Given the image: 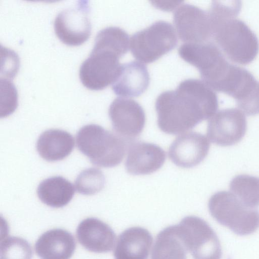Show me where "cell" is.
I'll return each mask as SVG.
<instances>
[{"instance_id":"cell-1","label":"cell","mask_w":259,"mask_h":259,"mask_svg":"<svg viewBox=\"0 0 259 259\" xmlns=\"http://www.w3.org/2000/svg\"><path fill=\"white\" fill-rule=\"evenodd\" d=\"M218 106L216 93L205 82L196 79H186L176 90L164 92L157 97V124L166 134H182L210 118L217 112Z\"/></svg>"},{"instance_id":"cell-2","label":"cell","mask_w":259,"mask_h":259,"mask_svg":"<svg viewBox=\"0 0 259 259\" xmlns=\"http://www.w3.org/2000/svg\"><path fill=\"white\" fill-rule=\"evenodd\" d=\"M212 39L225 56L241 65L252 62L259 51L255 34L243 21L235 5L228 2L212 1L208 11Z\"/></svg>"},{"instance_id":"cell-3","label":"cell","mask_w":259,"mask_h":259,"mask_svg":"<svg viewBox=\"0 0 259 259\" xmlns=\"http://www.w3.org/2000/svg\"><path fill=\"white\" fill-rule=\"evenodd\" d=\"M76 141L78 150L92 163L104 167L118 165L127 147L124 139L95 124L81 127L76 134Z\"/></svg>"},{"instance_id":"cell-4","label":"cell","mask_w":259,"mask_h":259,"mask_svg":"<svg viewBox=\"0 0 259 259\" xmlns=\"http://www.w3.org/2000/svg\"><path fill=\"white\" fill-rule=\"evenodd\" d=\"M211 215L237 235L245 236L259 228V210L244 204L231 192L213 194L208 203Z\"/></svg>"},{"instance_id":"cell-5","label":"cell","mask_w":259,"mask_h":259,"mask_svg":"<svg viewBox=\"0 0 259 259\" xmlns=\"http://www.w3.org/2000/svg\"><path fill=\"white\" fill-rule=\"evenodd\" d=\"M177 43L173 26L166 21H158L134 33L130 48L137 60L151 63L175 49Z\"/></svg>"},{"instance_id":"cell-6","label":"cell","mask_w":259,"mask_h":259,"mask_svg":"<svg viewBox=\"0 0 259 259\" xmlns=\"http://www.w3.org/2000/svg\"><path fill=\"white\" fill-rule=\"evenodd\" d=\"M177 233L194 259H221L219 239L211 227L201 218L190 215L176 225Z\"/></svg>"},{"instance_id":"cell-7","label":"cell","mask_w":259,"mask_h":259,"mask_svg":"<svg viewBox=\"0 0 259 259\" xmlns=\"http://www.w3.org/2000/svg\"><path fill=\"white\" fill-rule=\"evenodd\" d=\"M180 57L198 70L202 81L212 87L222 77L230 62L213 41L185 43L178 50Z\"/></svg>"},{"instance_id":"cell-8","label":"cell","mask_w":259,"mask_h":259,"mask_svg":"<svg viewBox=\"0 0 259 259\" xmlns=\"http://www.w3.org/2000/svg\"><path fill=\"white\" fill-rule=\"evenodd\" d=\"M119 58L108 51L92 50L79 68V79L83 85L90 90L100 91L112 84L120 70Z\"/></svg>"},{"instance_id":"cell-9","label":"cell","mask_w":259,"mask_h":259,"mask_svg":"<svg viewBox=\"0 0 259 259\" xmlns=\"http://www.w3.org/2000/svg\"><path fill=\"white\" fill-rule=\"evenodd\" d=\"M89 11L88 4L83 1L74 8L63 10L57 15L54 23V30L62 42L70 46H77L87 40L92 29Z\"/></svg>"},{"instance_id":"cell-10","label":"cell","mask_w":259,"mask_h":259,"mask_svg":"<svg viewBox=\"0 0 259 259\" xmlns=\"http://www.w3.org/2000/svg\"><path fill=\"white\" fill-rule=\"evenodd\" d=\"M173 19L179 37L185 43H202L212 40L208 12L193 5L183 4L175 11Z\"/></svg>"},{"instance_id":"cell-11","label":"cell","mask_w":259,"mask_h":259,"mask_svg":"<svg viewBox=\"0 0 259 259\" xmlns=\"http://www.w3.org/2000/svg\"><path fill=\"white\" fill-rule=\"evenodd\" d=\"M247 129L245 114L239 109L227 108L216 112L208 122L207 136L218 146L234 145L244 137Z\"/></svg>"},{"instance_id":"cell-12","label":"cell","mask_w":259,"mask_h":259,"mask_svg":"<svg viewBox=\"0 0 259 259\" xmlns=\"http://www.w3.org/2000/svg\"><path fill=\"white\" fill-rule=\"evenodd\" d=\"M108 113L113 130L125 140L138 137L144 129L146 122L145 112L134 100L116 98L110 104Z\"/></svg>"},{"instance_id":"cell-13","label":"cell","mask_w":259,"mask_h":259,"mask_svg":"<svg viewBox=\"0 0 259 259\" xmlns=\"http://www.w3.org/2000/svg\"><path fill=\"white\" fill-rule=\"evenodd\" d=\"M210 144L199 133L191 132L177 137L168 150V156L177 166L191 168L198 165L206 157Z\"/></svg>"},{"instance_id":"cell-14","label":"cell","mask_w":259,"mask_h":259,"mask_svg":"<svg viewBox=\"0 0 259 259\" xmlns=\"http://www.w3.org/2000/svg\"><path fill=\"white\" fill-rule=\"evenodd\" d=\"M165 159V152L159 146L135 142L128 146L125 167L131 175H148L160 169Z\"/></svg>"},{"instance_id":"cell-15","label":"cell","mask_w":259,"mask_h":259,"mask_svg":"<svg viewBox=\"0 0 259 259\" xmlns=\"http://www.w3.org/2000/svg\"><path fill=\"white\" fill-rule=\"evenodd\" d=\"M76 234L79 243L87 250L106 253L112 250L116 235L106 223L95 218H88L78 225Z\"/></svg>"},{"instance_id":"cell-16","label":"cell","mask_w":259,"mask_h":259,"mask_svg":"<svg viewBox=\"0 0 259 259\" xmlns=\"http://www.w3.org/2000/svg\"><path fill=\"white\" fill-rule=\"evenodd\" d=\"M150 83L147 67L141 62L131 61L121 66L119 73L112 84L115 94L122 97H137L144 93Z\"/></svg>"},{"instance_id":"cell-17","label":"cell","mask_w":259,"mask_h":259,"mask_svg":"<svg viewBox=\"0 0 259 259\" xmlns=\"http://www.w3.org/2000/svg\"><path fill=\"white\" fill-rule=\"evenodd\" d=\"M76 248L71 233L62 229L44 233L35 244V251L41 259H70Z\"/></svg>"},{"instance_id":"cell-18","label":"cell","mask_w":259,"mask_h":259,"mask_svg":"<svg viewBox=\"0 0 259 259\" xmlns=\"http://www.w3.org/2000/svg\"><path fill=\"white\" fill-rule=\"evenodd\" d=\"M153 238L146 229L134 227L128 228L118 236L115 248V259H147Z\"/></svg>"},{"instance_id":"cell-19","label":"cell","mask_w":259,"mask_h":259,"mask_svg":"<svg viewBox=\"0 0 259 259\" xmlns=\"http://www.w3.org/2000/svg\"><path fill=\"white\" fill-rule=\"evenodd\" d=\"M36 147L38 153L44 159L50 162L57 161L70 155L74 147V140L66 131L51 129L39 136Z\"/></svg>"},{"instance_id":"cell-20","label":"cell","mask_w":259,"mask_h":259,"mask_svg":"<svg viewBox=\"0 0 259 259\" xmlns=\"http://www.w3.org/2000/svg\"><path fill=\"white\" fill-rule=\"evenodd\" d=\"M74 193L72 184L61 176L52 177L44 180L37 189L39 200L53 208L66 206L73 197Z\"/></svg>"},{"instance_id":"cell-21","label":"cell","mask_w":259,"mask_h":259,"mask_svg":"<svg viewBox=\"0 0 259 259\" xmlns=\"http://www.w3.org/2000/svg\"><path fill=\"white\" fill-rule=\"evenodd\" d=\"M187 251L178 235L176 225L170 226L157 235L151 259H187Z\"/></svg>"},{"instance_id":"cell-22","label":"cell","mask_w":259,"mask_h":259,"mask_svg":"<svg viewBox=\"0 0 259 259\" xmlns=\"http://www.w3.org/2000/svg\"><path fill=\"white\" fill-rule=\"evenodd\" d=\"M130 42L128 34L123 29L108 27L98 32L92 50L108 51L120 58L128 51Z\"/></svg>"},{"instance_id":"cell-23","label":"cell","mask_w":259,"mask_h":259,"mask_svg":"<svg viewBox=\"0 0 259 259\" xmlns=\"http://www.w3.org/2000/svg\"><path fill=\"white\" fill-rule=\"evenodd\" d=\"M230 192L246 206L256 208L259 205V178L239 175L230 182Z\"/></svg>"},{"instance_id":"cell-24","label":"cell","mask_w":259,"mask_h":259,"mask_svg":"<svg viewBox=\"0 0 259 259\" xmlns=\"http://www.w3.org/2000/svg\"><path fill=\"white\" fill-rule=\"evenodd\" d=\"M105 178L102 172L96 168H87L82 171L75 181L76 191L85 195L95 194L104 187Z\"/></svg>"},{"instance_id":"cell-25","label":"cell","mask_w":259,"mask_h":259,"mask_svg":"<svg viewBox=\"0 0 259 259\" xmlns=\"http://www.w3.org/2000/svg\"><path fill=\"white\" fill-rule=\"evenodd\" d=\"M32 249L25 239L8 236L1 243V259H31Z\"/></svg>"},{"instance_id":"cell-26","label":"cell","mask_w":259,"mask_h":259,"mask_svg":"<svg viewBox=\"0 0 259 259\" xmlns=\"http://www.w3.org/2000/svg\"><path fill=\"white\" fill-rule=\"evenodd\" d=\"M1 117H6L14 112L18 105L17 90L9 79L1 78Z\"/></svg>"},{"instance_id":"cell-27","label":"cell","mask_w":259,"mask_h":259,"mask_svg":"<svg viewBox=\"0 0 259 259\" xmlns=\"http://www.w3.org/2000/svg\"><path fill=\"white\" fill-rule=\"evenodd\" d=\"M8 64H10V63H8ZM10 65V66H12V65Z\"/></svg>"}]
</instances>
